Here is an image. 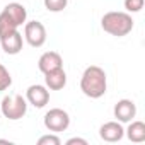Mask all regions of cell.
Returning <instances> with one entry per match:
<instances>
[{
    "label": "cell",
    "mask_w": 145,
    "mask_h": 145,
    "mask_svg": "<svg viewBox=\"0 0 145 145\" xmlns=\"http://www.w3.org/2000/svg\"><path fill=\"white\" fill-rule=\"evenodd\" d=\"M26 101L27 104L41 109L44 108L48 103H50V91L46 86H41V84H33L27 87L26 91Z\"/></svg>",
    "instance_id": "6"
},
{
    "label": "cell",
    "mask_w": 145,
    "mask_h": 145,
    "mask_svg": "<svg viewBox=\"0 0 145 145\" xmlns=\"http://www.w3.org/2000/svg\"><path fill=\"white\" fill-rule=\"evenodd\" d=\"M4 12L12 19V22L19 27V26H22V24H26V21H27V10H26V7L22 5V4H19V2H10V4H7L5 7H4Z\"/></svg>",
    "instance_id": "12"
},
{
    "label": "cell",
    "mask_w": 145,
    "mask_h": 145,
    "mask_svg": "<svg viewBox=\"0 0 145 145\" xmlns=\"http://www.w3.org/2000/svg\"><path fill=\"white\" fill-rule=\"evenodd\" d=\"M67 145H87V140L80 137H72L67 140Z\"/></svg>",
    "instance_id": "19"
},
{
    "label": "cell",
    "mask_w": 145,
    "mask_h": 145,
    "mask_svg": "<svg viewBox=\"0 0 145 145\" xmlns=\"http://www.w3.org/2000/svg\"><path fill=\"white\" fill-rule=\"evenodd\" d=\"M10 86H12V75H10V72L2 63H0V92L7 91Z\"/></svg>",
    "instance_id": "15"
},
{
    "label": "cell",
    "mask_w": 145,
    "mask_h": 145,
    "mask_svg": "<svg viewBox=\"0 0 145 145\" xmlns=\"http://www.w3.org/2000/svg\"><path fill=\"white\" fill-rule=\"evenodd\" d=\"M17 29H19V27L12 22V19H10L4 10L0 12V38H4V36L14 33V31H17Z\"/></svg>",
    "instance_id": "14"
},
{
    "label": "cell",
    "mask_w": 145,
    "mask_h": 145,
    "mask_svg": "<svg viewBox=\"0 0 145 145\" xmlns=\"http://www.w3.org/2000/svg\"><path fill=\"white\" fill-rule=\"evenodd\" d=\"M114 118L120 123H130L135 116H137V104L131 99H120L114 104Z\"/></svg>",
    "instance_id": "7"
},
{
    "label": "cell",
    "mask_w": 145,
    "mask_h": 145,
    "mask_svg": "<svg viewBox=\"0 0 145 145\" xmlns=\"http://www.w3.org/2000/svg\"><path fill=\"white\" fill-rule=\"evenodd\" d=\"M44 86L50 91H61L67 86V74H65L63 67L44 74Z\"/></svg>",
    "instance_id": "11"
},
{
    "label": "cell",
    "mask_w": 145,
    "mask_h": 145,
    "mask_svg": "<svg viewBox=\"0 0 145 145\" xmlns=\"http://www.w3.org/2000/svg\"><path fill=\"white\" fill-rule=\"evenodd\" d=\"M99 137H101L104 142H108V143L120 142V140L125 137L123 123H120V121H108V123L101 125V128H99Z\"/></svg>",
    "instance_id": "8"
},
{
    "label": "cell",
    "mask_w": 145,
    "mask_h": 145,
    "mask_svg": "<svg viewBox=\"0 0 145 145\" xmlns=\"http://www.w3.org/2000/svg\"><path fill=\"white\" fill-rule=\"evenodd\" d=\"M43 123H44V128L50 130L51 133H60V131H65L70 126V114L65 109L53 108L44 114Z\"/></svg>",
    "instance_id": "4"
},
{
    "label": "cell",
    "mask_w": 145,
    "mask_h": 145,
    "mask_svg": "<svg viewBox=\"0 0 145 145\" xmlns=\"http://www.w3.org/2000/svg\"><path fill=\"white\" fill-rule=\"evenodd\" d=\"M46 27L39 21H26L24 24V39L33 48H41L46 43Z\"/></svg>",
    "instance_id": "5"
},
{
    "label": "cell",
    "mask_w": 145,
    "mask_h": 145,
    "mask_svg": "<svg viewBox=\"0 0 145 145\" xmlns=\"http://www.w3.org/2000/svg\"><path fill=\"white\" fill-rule=\"evenodd\" d=\"M125 135L128 137L130 142H135V143H142L145 142V123L143 121H135L131 120L128 128L125 130Z\"/></svg>",
    "instance_id": "13"
},
{
    "label": "cell",
    "mask_w": 145,
    "mask_h": 145,
    "mask_svg": "<svg viewBox=\"0 0 145 145\" xmlns=\"http://www.w3.org/2000/svg\"><path fill=\"white\" fill-rule=\"evenodd\" d=\"M61 67H63V58L56 51H46L38 60V68H39V72H43V74H48V72L61 68Z\"/></svg>",
    "instance_id": "10"
},
{
    "label": "cell",
    "mask_w": 145,
    "mask_h": 145,
    "mask_svg": "<svg viewBox=\"0 0 145 145\" xmlns=\"http://www.w3.org/2000/svg\"><path fill=\"white\" fill-rule=\"evenodd\" d=\"M61 140L56 133H48V135H43L38 138V145H60Z\"/></svg>",
    "instance_id": "18"
},
{
    "label": "cell",
    "mask_w": 145,
    "mask_h": 145,
    "mask_svg": "<svg viewBox=\"0 0 145 145\" xmlns=\"http://www.w3.org/2000/svg\"><path fill=\"white\" fill-rule=\"evenodd\" d=\"M43 4L50 12H61L68 5V0H43Z\"/></svg>",
    "instance_id": "16"
},
{
    "label": "cell",
    "mask_w": 145,
    "mask_h": 145,
    "mask_svg": "<svg viewBox=\"0 0 145 145\" xmlns=\"http://www.w3.org/2000/svg\"><path fill=\"white\" fill-rule=\"evenodd\" d=\"M101 27L104 29V33L116 36V38H123L126 34L131 33L133 29V19L131 14L128 12H118V10H111L106 12L101 19Z\"/></svg>",
    "instance_id": "2"
},
{
    "label": "cell",
    "mask_w": 145,
    "mask_h": 145,
    "mask_svg": "<svg viewBox=\"0 0 145 145\" xmlns=\"http://www.w3.org/2000/svg\"><path fill=\"white\" fill-rule=\"evenodd\" d=\"M80 91L84 96L91 97V99H99L106 94L108 91V77L106 72L97 67V65H91L84 70V74L80 77Z\"/></svg>",
    "instance_id": "1"
},
{
    "label": "cell",
    "mask_w": 145,
    "mask_h": 145,
    "mask_svg": "<svg viewBox=\"0 0 145 145\" xmlns=\"http://www.w3.org/2000/svg\"><path fill=\"white\" fill-rule=\"evenodd\" d=\"M143 4H145V0H125V9L128 14H137L143 9Z\"/></svg>",
    "instance_id": "17"
},
{
    "label": "cell",
    "mask_w": 145,
    "mask_h": 145,
    "mask_svg": "<svg viewBox=\"0 0 145 145\" xmlns=\"http://www.w3.org/2000/svg\"><path fill=\"white\" fill-rule=\"evenodd\" d=\"M22 34L19 31H14L4 38H0V50H4L7 55H19L22 51Z\"/></svg>",
    "instance_id": "9"
},
{
    "label": "cell",
    "mask_w": 145,
    "mask_h": 145,
    "mask_svg": "<svg viewBox=\"0 0 145 145\" xmlns=\"http://www.w3.org/2000/svg\"><path fill=\"white\" fill-rule=\"evenodd\" d=\"M26 113H27V101L21 94L5 96L0 103V114H4L10 121H17L24 118Z\"/></svg>",
    "instance_id": "3"
}]
</instances>
